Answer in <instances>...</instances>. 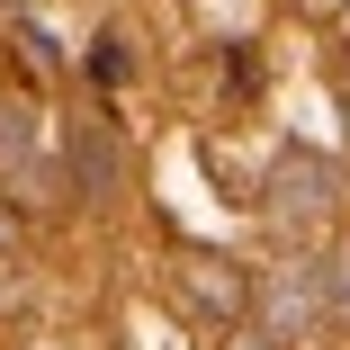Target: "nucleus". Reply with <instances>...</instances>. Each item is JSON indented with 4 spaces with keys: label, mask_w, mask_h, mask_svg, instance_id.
I'll use <instances>...</instances> for the list:
<instances>
[{
    "label": "nucleus",
    "mask_w": 350,
    "mask_h": 350,
    "mask_svg": "<svg viewBox=\"0 0 350 350\" xmlns=\"http://www.w3.org/2000/svg\"><path fill=\"white\" fill-rule=\"evenodd\" d=\"M36 162V117L18 99H0V171H27Z\"/></svg>",
    "instance_id": "39448f33"
},
{
    "label": "nucleus",
    "mask_w": 350,
    "mask_h": 350,
    "mask_svg": "<svg viewBox=\"0 0 350 350\" xmlns=\"http://www.w3.org/2000/svg\"><path fill=\"white\" fill-rule=\"evenodd\" d=\"M269 225L278 234H314V225H332V198H341V180H332V162L323 153H306V144H288L269 162Z\"/></svg>",
    "instance_id": "f03ea898"
},
{
    "label": "nucleus",
    "mask_w": 350,
    "mask_h": 350,
    "mask_svg": "<svg viewBox=\"0 0 350 350\" xmlns=\"http://www.w3.org/2000/svg\"><path fill=\"white\" fill-rule=\"evenodd\" d=\"M72 180H81V198H108L117 189V126L108 117L72 126Z\"/></svg>",
    "instance_id": "20e7f679"
},
{
    "label": "nucleus",
    "mask_w": 350,
    "mask_h": 350,
    "mask_svg": "<svg viewBox=\"0 0 350 350\" xmlns=\"http://www.w3.org/2000/svg\"><path fill=\"white\" fill-rule=\"evenodd\" d=\"M171 288H180V306H198L206 323H243V306H252V278H243L225 252H180V260H171Z\"/></svg>",
    "instance_id": "7ed1b4c3"
},
{
    "label": "nucleus",
    "mask_w": 350,
    "mask_h": 350,
    "mask_svg": "<svg viewBox=\"0 0 350 350\" xmlns=\"http://www.w3.org/2000/svg\"><path fill=\"white\" fill-rule=\"evenodd\" d=\"M252 306H260V323H252V341H243V350H297V341H314V323L332 314V278H323L314 260L260 269Z\"/></svg>",
    "instance_id": "f257e3e1"
},
{
    "label": "nucleus",
    "mask_w": 350,
    "mask_h": 350,
    "mask_svg": "<svg viewBox=\"0 0 350 350\" xmlns=\"http://www.w3.org/2000/svg\"><path fill=\"white\" fill-rule=\"evenodd\" d=\"M90 81H99V90H117V81H126V45H117V36H99V45H90Z\"/></svg>",
    "instance_id": "423d86ee"
}]
</instances>
